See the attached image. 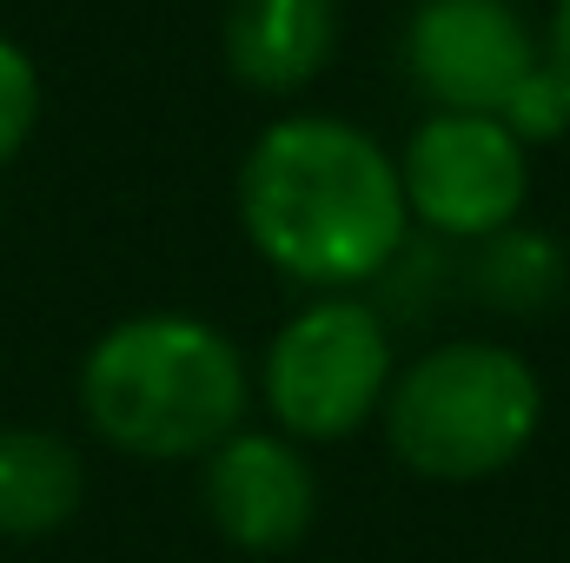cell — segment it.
I'll use <instances>...</instances> for the list:
<instances>
[{
  "label": "cell",
  "instance_id": "7a4b0ae2",
  "mask_svg": "<svg viewBox=\"0 0 570 563\" xmlns=\"http://www.w3.org/2000/svg\"><path fill=\"white\" fill-rule=\"evenodd\" d=\"M253 372L239 345L186 312H140L94 338L80 365V412L127 457H213L246 431Z\"/></svg>",
  "mask_w": 570,
  "mask_h": 563
},
{
  "label": "cell",
  "instance_id": "52a82bcc",
  "mask_svg": "<svg viewBox=\"0 0 570 563\" xmlns=\"http://www.w3.org/2000/svg\"><path fill=\"white\" fill-rule=\"evenodd\" d=\"M206 524L246 551V557H285L305 544L318 517V477L305 464V444L279 431H233L199 477Z\"/></svg>",
  "mask_w": 570,
  "mask_h": 563
},
{
  "label": "cell",
  "instance_id": "9c48e42d",
  "mask_svg": "<svg viewBox=\"0 0 570 563\" xmlns=\"http://www.w3.org/2000/svg\"><path fill=\"white\" fill-rule=\"evenodd\" d=\"M87 497V464L67 437L40 424H7L0 431V537L7 544H40L53 537Z\"/></svg>",
  "mask_w": 570,
  "mask_h": 563
},
{
  "label": "cell",
  "instance_id": "ba28073f",
  "mask_svg": "<svg viewBox=\"0 0 570 563\" xmlns=\"http://www.w3.org/2000/svg\"><path fill=\"white\" fill-rule=\"evenodd\" d=\"M226 67L253 93H298L338 53V0H226Z\"/></svg>",
  "mask_w": 570,
  "mask_h": 563
},
{
  "label": "cell",
  "instance_id": "7c38bea8",
  "mask_svg": "<svg viewBox=\"0 0 570 563\" xmlns=\"http://www.w3.org/2000/svg\"><path fill=\"white\" fill-rule=\"evenodd\" d=\"M538 47H544V73L558 80V93L570 100V0H551V20H544Z\"/></svg>",
  "mask_w": 570,
  "mask_h": 563
},
{
  "label": "cell",
  "instance_id": "6da1fadb",
  "mask_svg": "<svg viewBox=\"0 0 570 563\" xmlns=\"http://www.w3.org/2000/svg\"><path fill=\"white\" fill-rule=\"evenodd\" d=\"M239 226L273 273L338 298L392 273L412 213L399 159L365 127L292 113L273 120L239 159Z\"/></svg>",
  "mask_w": 570,
  "mask_h": 563
},
{
  "label": "cell",
  "instance_id": "277c9868",
  "mask_svg": "<svg viewBox=\"0 0 570 563\" xmlns=\"http://www.w3.org/2000/svg\"><path fill=\"white\" fill-rule=\"evenodd\" d=\"M399 365L392 332L365 298H312L292 312L259 365V398L292 444H338L385 412Z\"/></svg>",
  "mask_w": 570,
  "mask_h": 563
},
{
  "label": "cell",
  "instance_id": "5b68a950",
  "mask_svg": "<svg viewBox=\"0 0 570 563\" xmlns=\"http://www.w3.org/2000/svg\"><path fill=\"white\" fill-rule=\"evenodd\" d=\"M399 186H405V213L425 233L484 246L524 219L531 146L484 113H431L399 152Z\"/></svg>",
  "mask_w": 570,
  "mask_h": 563
},
{
  "label": "cell",
  "instance_id": "3957f363",
  "mask_svg": "<svg viewBox=\"0 0 570 563\" xmlns=\"http://www.w3.org/2000/svg\"><path fill=\"white\" fill-rule=\"evenodd\" d=\"M385 444L425 484H478L511 471L538 424L544 385L538 372L491 338H451L412 358L385 392Z\"/></svg>",
  "mask_w": 570,
  "mask_h": 563
},
{
  "label": "cell",
  "instance_id": "8992f818",
  "mask_svg": "<svg viewBox=\"0 0 570 563\" xmlns=\"http://www.w3.org/2000/svg\"><path fill=\"white\" fill-rule=\"evenodd\" d=\"M405 73L431 113L504 120L544 73V47L518 0H419L405 20Z\"/></svg>",
  "mask_w": 570,
  "mask_h": 563
},
{
  "label": "cell",
  "instance_id": "30bf717a",
  "mask_svg": "<svg viewBox=\"0 0 570 563\" xmlns=\"http://www.w3.org/2000/svg\"><path fill=\"white\" fill-rule=\"evenodd\" d=\"M564 273L570 266H564V253H558V239L538 233V226H511V233L484 239L478 259H471V285H478V298L498 305V312H524V318H538V312L558 305Z\"/></svg>",
  "mask_w": 570,
  "mask_h": 563
},
{
  "label": "cell",
  "instance_id": "8fae6325",
  "mask_svg": "<svg viewBox=\"0 0 570 563\" xmlns=\"http://www.w3.org/2000/svg\"><path fill=\"white\" fill-rule=\"evenodd\" d=\"M33 120H40V67L0 33V166L33 140Z\"/></svg>",
  "mask_w": 570,
  "mask_h": 563
}]
</instances>
